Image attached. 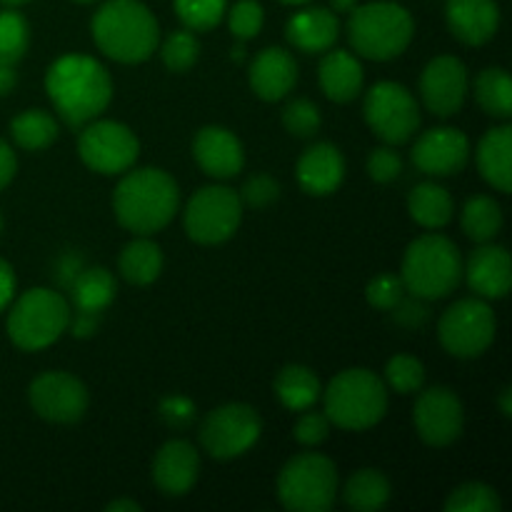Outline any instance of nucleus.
Wrapping results in <instances>:
<instances>
[{"mask_svg": "<svg viewBox=\"0 0 512 512\" xmlns=\"http://www.w3.org/2000/svg\"><path fill=\"white\" fill-rule=\"evenodd\" d=\"M45 93L55 113L70 125L90 123L98 118L113 98V80L103 63L88 55H63L45 73Z\"/></svg>", "mask_w": 512, "mask_h": 512, "instance_id": "nucleus-1", "label": "nucleus"}, {"mask_svg": "<svg viewBox=\"0 0 512 512\" xmlns=\"http://www.w3.org/2000/svg\"><path fill=\"white\" fill-rule=\"evenodd\" d=\"M178 183L160 168H140L125 175L113 193V210L125 230L150 235L163 230L178 213Z\"/></svg>", "mask_w": 512, "mask_h": 512, "instance_id": "nucleus-2", "label": "nucleus"}, {"mask_svg": "<svg viewBox=\"0 0 512 512\" xmlns=\"http://www.w3.org/2000/svg\"><path fill=\"white\" fill-rule=\"evenodd\" d=\"M90 30L95 45L125 65L148 60L160 40L158 20L140 0H108L93 15Z\"/></svg>", "mask_w": 512, "mask_h": 512, "instance_id": "nucleus-3", "label": "nucleus"}, {"mask_svg": "<svg viewBox=\"0 0 512 512\" xmlns=\"http://www.w3.org/2000/svg\"><path fill=\"white\" fill-rule=\"evenodd\" d=\"M323 395L330 423L340 430H368L388 413V385L365 368H348L335 375Z\"/></svg>", "mask_w": 512, "mask_h": 512, "instance_id": "nucleus-4", "label": "nucleus"}, {"mask_svg": "<svg viewBox=\"0 0 512 512\" xmlns=\"http://www.w3.org/2000/svg\"><path fill=\"white\" fill-rule=\"evenodd\" d=\"M463 278V258L458 245L438 233L420 235L408 245L400 280L405 293L420 300H440L453 293Z\"/></svg>", "mask_w": 512, "mask_h": 512, "instance_id": "nucleus-5", "label": "nucleus"}, {"mask_svg": "<svg viewBox=\"0 0 512 512\" xmlns=\"http://www.w3.org/2000/svg\"><path fill=\"white\" fill-rule=\"evenodd\" d=\"M415 33L413 15L398 3L375 0L355 5L348 20V40L368 60H393L410 45Z\"/></svg>", "mask_w": 512, "mask_h": 512, "instance_id": "nucleus-6", "label": "nucleus"}, {"mask_svg": "<svg viewBox=\"0 0 512 512\" xmlns=\"http://www.w3.org/2000/svg\"><path fill=\"white\" fill-rule=\"evenodd\" d=\"M70 325V305L50 288H33L20 295L8 313V335L15 348L43 350L53 345Z\"/></svg>", "mask_w": 512, "mask_h": 512, "instance_id": "nucleus-7", "label": "nucleus"}, {"mask_svg": "<svg viewBox=\"0 0 512 512\" xmlns=\"http://www.w3.org/2000/svg\"><path fill=\"white\" fill-rule=\"evenodd\" d=\"M338 495V468L320 453L290 458L278 475V500L290 512H328Z\"/></svg>", "mask_w": 512, "mask_h": 512, "instance_id": "nucleus-8", "label": "nucleus"}, {"mask_svg": "<svg viewBox=\"0 0 512 512\" xmlns=\"http://www.w3.org/2000/svg\"><path fill=\"white\" fill-rule=\"evenodd\" d=\"M498 320L483 298H465L450 305L438 323L440 345L453 358H480L493 345Z\"/></svg>", "mask_w": 512, "mask_h": 512, "instance_id": "nucleus-9", "label": "nucleus"}, {"mask_svg": "<svg viewBox=\"0 0 512 512\" xmlns=\"http://www.w3.org/2000/svg\"><path fill=\"white\" fill-rule=\"evenodd\" d=\"M243 220V200L225 185L200 188L185 205V233L200 245L225 243Z\"/></svg>", "mask_w": 512, "mask_h": 512, "instance_id": "nucleus-10", "label": "nucleus"}, {"mask_svg": "<svg viewBox=\"0 0 512 512\" xmlns=\"http://www.w3.org/2000/svg\"><path fill=\"white\" fill-rule=\"evenodd\" d=\"M365 123L388 145H403L418 133L420 108L413 93L393 80H380L365 95Z\"/></svg>", "mask_w": 512, "mask_h": 512, "instance_id": "nucleus-11", "label": "nucleus"}, {"mask_svg": "<svg viewBox=\"0 0 512 512\" xmlns=\"http://www.w3.org/2000/svg\"><path fill=\"white\" fill-rule=\"evenodd\" d=\"M263 433L258 410L245 403H228L215 408L200 425V445L215 460H233L248 453Z\"/></svg>", "mask_w": 512, "mask_h": 512, "instance_id": "nucleus-12", "label": "nucleus"}, {"mask_svg": "<svg viewBox=\"0 0 512 512\" xmlns=\"http://www.w3.org/2000/svg\"><path fill=\"white\" fill-rule=\"evenodd\" d=\"M140 143L118 120H90L78 138V155L93 173L120 175L138 160Z\"/></svg>", "mask_w": 512, "mask_h": 512, "instance_id": "nucleus-13", "label": "nucleus"}, {"mask_svg": "<svg viewBox=\"0 0 512 512\" xmlns=\"http://www.w3.org/2000/svg\"><path fill=\"white\" fill-rule=\"evenodd\" d=\"M28 400L30 408L48 423L70 425L83 418L90 395L80 378L63 370H50L30 383Z\"/></svg>", "mask_w": 512, "mask_h": 512, "instance_id": "nucleus-14", "label": "nucleus"}, {"mask_svg": "<svg viewBox=\"0 0 512 512\" xmlns=\"http://www.w3.org/2000/svg\"><path fill=\"white\" fill-rule=\"evenodd\" d=\"M415 433L430 448H448L463 435L465 410L458 395L445 385L423 390L413 408Z\"/></svg>", "mask_w": 512, "mask_h": 512, "instance_id": "nucleus-15", "label": "nucleus"}, {"mask_svg": "<svg viewBox=\"0 0 512 512\" xmlns=\"http://www.w3.org/2000/svg\"><path fill=\"white\" fill-rule=\"evenodd\" d=\"M420 95L430 113L450 118L460 113L468 98V68L455 55H440L425 65L420 75Z\"/></svg>", "mask_w": 512, "mask_h": 512, "instance_id": "nucleus-16", "label": "nucleus"}, {"mask_svg": "<svg viewBox=\"0 0 512 512\" xmlns=\"http://www.w3.org/2000/svg\"><path fill=\"white\" fill-rule=\"evenodd\" d=\"M470 140L458 128H433L413 145V165L433 178H448L468 165Z\"/></svg>", "mask_w": 512, "mask_h": 512, "instance_id": "nucleus-17", "label": "nucleus"}, {"mask_svg": "<svg viewBox=\"0 0 512 512\" xmlns=\"http://www.w3.org/2000/svg\"><path fill=\"white\" fill-rule=\"evenodd\" d=\"M200 455L188 440H168L153 458V483L165 498H183L198 483Z\"/></svg>", "mask_w": 512, "mask_h": 512, "instance_id": "nucleus-18", "label": "nucleus"}, {"mask_svg": "<svg viewBox=\"0 0 512 512\" xmlns=\"http://www.w3.org/2000/svg\"><path fill=\"white\" fill-rule=\"evenodd\" d=\"M195 163L205 175L218 180L235 178L245 165V153L235 133L220 125H205L193 140Z\"/></svg>", "mask_w": 512, "mask_h": 512, "instance_id": "nucleus-19", "label": "nucleus"}, {"mask_svg": "<svg viewBox=\"0 0 512 512\" xmlns=\"http://www.w3.org/2000/svg\"><path fill=\"white\" fill-rule=\"evenodd\" d=\"M473 293L483 300H500L510 293L512 263L510 253L503 245L480 243V248L470 255L468 268L463 270Z\"/></svg>", "mask_w": 512, "mask_h": 512, "instance_id": "nucleus-20", "label": "nucleus"}, {"mask_svg": "<svg viewBox=\"0 0 512 512\" xmlns=\"http://www.w3.org/2000/svg\"><path fill=\"white\" fill-rule=\"evenodd\" d=\"M250 88L260 100H283L298 83V63L285 48H265L250 63Z\"/></svg>", "mask_w": 512, "mask_h": 512, "instance_id": "nucleus-21", "label": "nucleus"}, {"mask_svg": "<svg viewBox=\"0 0 512 512\" xmlns=\"http://www.w3.org/2000/svg\"><path fill=\"white\" fill-rule=\"evenodd\" d=\"M448 28L460 43L485 45L500 25L498 0H448L445 3Z\"/></svg>", "mask_w": 512, "mask_h": 512, "instance_id": "nucleus-22", "label": "nucleus"}, {"mask_svg": "<svg viewBox=\"0 0 512 512\" xmlns=\"http://www.w3.org/2000/svg\"><path fill=\"white\" fill-rule=\"evenodd\" d=\"M298 185L308 195L335 193L345 178V158L338 145L333 143H315L300 155L298 160Z\"/></svg>", "mask_w": 512, "mask_h": 512, "instance_id": "nucleus-23", "label": "nucleus"}, {"mask_svg": "<svg viewBox=\"0 0 512 512\" xmlns=\"http://www.w3.org/2000/svg\"><path fill=\"white\" fill-rule=\"evenodd\" d=\"M340 33V20L328 8H305L295 13L285 25V38L300 53H325L333 48Z\"/></svg>", "mask_w": 512, "mask_h": 512, "instance_id": "nucleus-24", "label": "nucleus"}, {"mask_svg": "<svg viewBox=\"0 0 512 512\" xmlns=\"http://www.w3.org/2000/svg\"><path fill=\"white\" fill-rule=\"evenodd\" d=\"M320 88L333 103H350L363 93L365 73L360 60L348 50H325L318 68Z\"/></svg>", "mask_w": 512, "mask_h": 512, "instance_id": "nucleus-25", "label": "nucleus"}, {"mask_svg": "<svg viewBox=\"0 0 512 512\" xmlns=\"http://www.w3.org/2000/svg\"><path fill=\"white\" fill-rule=\"evenodd\" d=\"M478 170L488 185L498 193L512 190V128L508 123L488 130L478 143Z\"/></svg>", "mask_w": 512, "mask_h": 512, "instance_id": "nucleus-26", "label": "nucleus"}, {"mask_svg": "<svg viewBox=\"0 0 512 512\" xmlns=\"http://www.w3.org/2000/svg\"><path fill=\"white\" fill-rule=\"evenodd\" d=\"M275 395L280 403L293 413H303V410L313 408L320 400V380L305 365H285L278 375H275Z\"/></svg>", "mask_w": 512, "mask_h": 512, "instance_id": "nucleus-27", "label": "nucleus"}, {"mask_svg": "<svg viewBox=\"0 0 512 512\" xmlns=\"http://www.w3.org/2000/svg\"><path fill=\"white\" fill-rule=\"evenodd\" d=\"M118 268L130 285H150L163 273V250L148 235L130 240L120 253Z\"/></svg>", "mask_w": 512, "mask_h": 512, "instance_id": "nucleus-28", "label": "nucleus"}, {"mask_svg": "<svg viewBox=\"0 0 512 512\" xmlns=\"http://www.w3.org/2000/svg\"><path fill=\"white\" fill-rule=\"evenodd\" d=\"M410 218L418 225L430 230L445 228L453 220V198L448 190L438 183H420L415 185L408 198Z\"/></svg>", "mask_w": 512, "mask_h": 512, "instance_id": "nucleus-29", "label": "nucleus"}, {"mask_svg": "<svg viewBox=\"0 0 512 512\" xmlns=\"http://www.w3.org/2000/svg\"><path fill=\"white\" fill-rule=\"evenodd\" d=\"M390 495V480L385 478V473L375 468H363L353 475V478L345 483L343 500L348 508L358 512H378L388 505Z\"/></svg>", "mask_w": 512, "mask_h": 512, "instance_id": "nucleus-30", "label": "nucleus"}, {"mask_svg": "<svg viewBox=\"0 0 512 512\" xmlns=\"http://www.w3.org/2000/svg\"><path fill=\"white\" fill-rule=\"evenodd\" d=\"M115 300V278L105 268H88L73 280V305L80 313H103Z\"/></svg>", "mask_w": 512, "mask_h": 512, "instance_id": "nucleus-31", "label": "nucleus"}, {"mask_svg": "<svg viewBox=\"0 0 512 512\" xmlns=\"http://www.w3.org/2000/svg\"><path fill=\"white\" fill-rule=\"evenodd\" d=\"M475 98L480 108L500 120L512 115V80L505 68H485L475 80Z\"/></svg>", "mask_w": 512, "mask_h": 512, "instance_id": "nucleus-32", "label": "nucleus"}, {"mask_svg": "<svg viewBox=\"0 0 512 512\" xmlns=\"http://www.w3.org/2000/svg\"><path fill=\"white\" fill-rule=\"evenodd\" d=\"M10 135L23 150H45L58 138V123L45 110H23L10 120Z\"/></svg>", "mask_w": 512, "mask_h": 512, "instance_id": "nucleus-33", "label": "nucleus"}, {"mask_svg": "<svg viewBox=\"0 0 512 512\" xmlns=\"http://www.w3.org/2000/svg\"><path fill=\"white\" fill-rule=\"evenodd\" d=\"M503 228V210L498 200L488 195H475L463 208V230L475 243H490Z\"/></svg>", "mask_w": 512, "mask_h": 512, "instance_id": "nucleus-34", "label": "nucleus"}, {"mask_svg": "<svg viewBox=\"0 0 512 512\" xmlns=\"http://www.w3.org/2000/svg\"><path fill=\"white\" fill-rule=\"evenodd\" d=\"M30 28L28 20L13 8L0 13V63L18 65L28 53Z\"/></svg>", "mask_w": 512, "mask_h": 512, "instance_id": "nucleus-35", "label": "nucleus"}, {"mask_svg": "<svg viewBox=\"0 0 512 512\" xmlns=\"http://www.w3.org/2000/svg\"><path fill=\"white\" fill-rule=\"evenodd\" d=\"M498 493L485 483H465L455 488L445 500L448 512H500Z\"/></svg>", "mask_w": 512, "mask_h": 512, "instance_id": "nucleus-36", "label": "nucleus"}, {"mask_svg": "<svg viewBox=\"0 0 512 512\" xmlns=\"http://www.w3.org/2000/svg\"><path fill=\"white\" fill-rule=\"evenodd\" d=\"M385 385L398 395H413L423 390L425 368L413 355H395L385 365Z\"/></svg>", "mask_w": 512, "mask_h": 512, "instance_id": "nucleus-37", "label": "nucleus"}, {"mask_svg": "<svg viewBox=\"0 0 512 512\" xmlns=\"http://www.w3.org/2000/svg\"><path fill=\"white\" fill-rule=\"evenodd\" d=\"M160 55H163V63L170 73H185L198 63L200 43L193 30H175L165 38Z\"/></svg>", "mask_w": 512, "mask_h": 512, "instance_id": "nucleus-38", "label": "nucleus"}, {"mask_svg": "<svg viewBox=\"0 0 512 512\" xmlns=\"http://www.w3.org/2000/svg\"><path fill=\"white\" fill-rule=\"evenodd\" d=\"M228 0H175V13L188 30H210L223 20Z\"/></svg>", "mask_w": 512, "mask_h": 512, "instance_id": "nucleus-39", "label": "nucleus"}, {"mask_svg": "<svg viewBox=\"0 0 512 512\" xmlns=\"http://www.w3.org/2000/svg\"><path fill=\"white\" fill-rule=\"evenodd\" d=\"M320 123H323V118H320V110L313 100L298 98L285 105L283 125L295 138H310V135L318 133Z\"/></svg>", "mask_w": 512, "mask_h": 512, "instance_id": "nucleus-40", "label": "nucleus"}, {"mask_svg": "<svg viewBox=\"0 0 512 512\" xmlns=\"http://www.w3.org/2000/svg\"><path fill=\"white\" fill-rule=\"evenodd\" d=\"M265 13L258 0H238L230 10V30L238 40H250L263 30Z\"/></svg>", "mask_w": 512, "mask_h": 512, "instance_id": "nucleus-41", "label": "nucleus"}, {"mask_svg": "<svg viewBox=\"0 0 512 512\" xmlns=\"http://www.w3.org/2000/svg\"><path fill=\"white\" fill-rule=\"evenodd\" d=\"M365 298H368V303L373 308L393 310L405 298V285L398 275L383 273L370 280L368 288H365Z\"/></svg>", "mask_w": 512, "mask_h": 512, "instance_id": "nucleus-42", "label": "nucleus"}, {"mask_svg": "<svg viewBox=\"0 0 512 512\" xmlns=\"http://www.w3.org/2000/svg\"><path fill=\"white\" fill-rule=\"evenodd\" d=\"M240 200L243 205H250V208H268L270 203L280 198V183L270 175H253V178L245 180L243 190H240Z\"/></svg>", "mask_w": 512, "mask_h": 512, "instance_id": "nucleus-43", "label": "nucleus"}, {"mask_svg": "<svg viewBox=\"0 0 512 512\" xmlns=\"http://www.w3.org/2000/svg\"><path fill=\"white\" fill-rule=\"evenodd\" d=\"M303 418L295 423V440L305 448H315L330 435V420L325 413H315V410H303Z\"/></svg>", "mask_w": 512, "mask_h": 512, "instance_id": "nucleus-44", "label": "nucleus"}, {"mask_svg": "<svg viewBox=\"0 0 512 512\" xmlns=\"http://www.w3.org/2000/svg\"><path fill=\"white\" fill-rule=\"evenodd\" d=\"M403 173V160L393 148H375L368 155V175L375 183H393Z\"/></svg>", "mask_w": 512, "mask_h": 512, "instance_id": "nucleus-45", "label": "nucleus"}, {"mask_svg": "<svg viewBox=\"0 0 512 512\" xmlns=\"http://www.w3.org/2000/svg\"><path fill=\"white\" fill-rule=\"evenodd\" d=\"M160 415H163L165 423L173 425V428H183V425H188L190 420H193L195 405L190 403L188 398L175 395V398L163 400V405H160Z\"/></svg>", "mask_w": 512, "mask_h": 512, "instance_id": "nucleus-46", "label": "nucleus"}, {"mask_svg": "<svg viewBox=\"0 0 512 512\" xmlns=\"http://www.w3.org/2000/svg\"><path fill=\"white\" fill-rule=\"evenodd\" d=\"M393 310H395V318H398L403 325H413V328H418V325L425 320V308L423 303H420V298H415V295H413V303H408V300L403 298Z\"/></svg>", "mask_w": 512, "mask_h": 512, "instance_id": "nucleus-47", "label": "nucleus"}, {"mask_svg": "<svg viewBox=\"0 0 512 512\" xmlns=\"http://www.w3.org/2000/svg\"><path fill=\"white\" fill-rule=\"evenodd\" d=\"M15 170H18V160H15L13 148L0 140V190L8 188L10 180L15 178Z\"/></svg>", "mask_w": 512, "mask_h": 512, "instance_id": "nucleus-48", "label": "nucleus"}, {"mask_svg": "<svg viewBox=\"0 0 512 512\" xmlns=\"http://www.w3.org/2000/svg\"><path fill=\"white\" fill-rule=\"evenodd\" d=\"M98 323H100L98 313H80L78 310V315L70 320L68 328H73L75 338H90V335H95V330H98Z\"/></svg>", "mask_w": 512, "mask_h": 512, "instance_id": "nucleus-49", "label": "nucleus"}, {"mask_svg": "<svg viewBox=\"0 0 512 512\" xmlns=\"http://www.w3.org/2000/svg\"><path fill=\"white\" fill-rule=\"evenodd\" d=\"M15 293V273L3 258H0V310L8 308Z\"/></svg>", "mask_w": 512, "mask_h": 512, "instance_id": "nucleus-50", "label": "nucleus"}, {"mask_svg": "<svg viewBox=\"0 0 512 512\" xmlns=\"http://www.w3.org/2000/svg\"><path fill=\"white\" fill-rule=\"evenodd\" d=\"M15 85H18V73H15V65L0 63V98H3V95H8Z\"/></svg>", "mask_w": 512, "mask_h": 512, "instance_id": "nucleus-51", "label": "nucleus"}, {"mask_svg": "<svg viewBox=\"0 0 512 512\" xmlns=\"http://www.w3.org/2000/svg\"><path fill=\"white\" fill-rule=\"evenodd\" d=\"M108 512H140L143 508H140L135 500H113V503L105 508Z\"/></svg>", "mask_w": 512, "mask_h": 512, "instance_id": "nucleus-52", "label": "nucleus"}, {"mask_svg": "<svg viewBox=\"0 0 512 512\" xmlns=\"http://www.w3.org/2000/svg\"><path fill=\"white\" fill-rule=\"evenodd\" d=\"M330 5H333L335 13H353L358 0H330Z\"/></svg>", "mask_w": 512, "mask_h": 512, "instance_id": "nucleus-53", "label": "nucleus"}, {"mask_svg": "<svg viewBox=\"0 0 512 512\" xmlns=\"http://www.w3.org/2000/svg\"><path fill=\"white\" fill-rule=\"evenodd\" d=\"M500 410H503L505 418H510L512 415V390L505 388L503 393H500Z\"/></svg>", "mask_w": 512, "mask_h": 512, "instance_id": "nucleus-54", "label": "nucleus"}, {"mask_svg": "<svg viewBox=\"0 0 512 512\" xmlns=\"http://www.w3.org/2000/svg\"><path fill=\"white\" fill-rule=\"evenodd\" d=\"M3 5H8V8H18V5H25L30 3V0H0Z\"/></svg>", "mask_w": 512, "mask_h": 512, "instance_id": "nucleus-55", "label": "nucleus"}, {"mask_svg": "<svg viewBox=\"0 0 512 512\" xmlns=\"http://www.w3.org/2000/svg\"><path fill=\"white\" fill-rule=\"evenodd\" d=\"M280 3H288V5H303V3H308V0H280Z\"/></svg>", "mask_w": 512, "mask_h": 512, "instance_id": "nucleus-56", "label": "nucleus"}, {"mask_svg": "<svg viewBox=\"0 0 512 512\" xmlns=\"http://www.w3.org/2000/svg\"><path fill=\"white\" fill-rule=\"evenodd\" d=\"M75 3H95V0H75Z\"/></svg>", "mask_w": 512, "mask_h": 512, "instance_id": "nucleus-57", "label": "nucleus"}, {"mask_svg": "<svg viewBox=\"0 0 512 512\" xmlns=\"http://www.w3.org/2000/svg\"><path fill=\"white\" fill-rule=\"evenodd\" d=\"M0 233H3V218H0Z\"/></svg>", "mask_w": 512, "mask_h": 512, "instance_id": "nucleus-58", "label": "nucleus"}]
</instances>
